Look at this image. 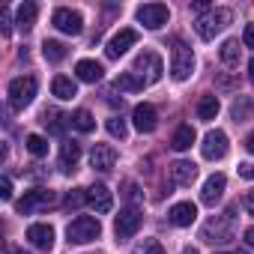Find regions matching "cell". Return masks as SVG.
Here are the masks:
<instances>
[{
    "instance_id": "9",
    "label": "cell",
    "mask_w": 254,
    "mask_h": 254,
    "mask_svg": "<svg viewBox=\"0 0 254 254\" xmlns=\"http://www.w3.org/2000/svg\"><path fill=\"white\" fill-rule=\"evenodd\" d=\"M51 24H54L60 33H66V36H78V33L84 30V18H81V12H75V9H69V6L54 9Z\"/></svg>"
},
{
    "instance_id": "30",
    "label": "cell",
    "mask_w": 254,
    "mask_h": 254,
    "mask_svg": "<svg viewBox=\"0 0 254 254\" xmlns=\"http://www.w3.org/2000/svg\"><path fill=\"white\" fill-rule=\"evenodd\" d=\"M63 120H66V117H63V114H60V111H54V108H51V111H45V114H42V123H45V126H48V129H51V132H57V135H60V132H63V129H66V123H63Z\"/></svg>"
},
{
    "instance_id": "17",
    "label": "cell",
    "mask_w": 254,
    "mask_h": 254,
    "mask_svg": "<svg viewBox=\"0 0 254 254\" xmlns=\"http://www.w3.org/2000/svg\"><path fill=\"white\" fill-rule=\"evenodd\" d=\"M224 186H227V180H224V174H212L206 183H203V191H200V200L206 203V206H215L218 200H221V194H224Z\"/></svg>"
},
{
    "instance_id": "43",
    "label": "cell",
    "mask_w": 254,
    "mask_h": 254,
    "mask_svg": "<svg viewBox=\"0 0 254 254\" xmlns=\"http://www.w3.org/2000/svg\"><path fill=\"white\" fill-rule=\"evenodd\" d=\"M248 78H251V81H254V57H251V60H248Z\"/></svg>"
},
{
    "instance_id": "37",
    "label": "cell",
    "mask_w": 254,
    "mask_h": 254,
    "mask_svg": "<svg viewBox=\"0 0 254 254\" xmlns=\"http://www.w3.org/2000/svg\"><path fill=\"white\" fill-rule=\"evenodd\" d=\"M242 42H245V48H254V24H245V33H242Z\"/></svg>"
},
{
    "instance_id": "16",
    "label": "cell",
    "mask_w": 254,
    "mask_h": 254,
    "mask_svg": "<svg viewBox=\"0 0 254 254\" xmlns=\"http://www.w3.org/2000/svg\"><path fill=\"white\" fill-rule=\"evenodd\" d=\"M194 218H197V206H194L191 200L174 203V206H171V212H168V221H171L174 227H189Z\"/></svg>"
},
{
    "instance_id": "21",
    "label": "cell",
    "mask_w": 254,
    "mask_h": 254,
    "mask_svg": "<svg viewBox=\"0 0 254 254\" xmlns=\"http://www.w3.org/2000/svg\"><path fill=\"white\" fill-rule=\"evenodd\" d=\"M78 159H81V144H75V141H66L63 147H60V171H75V165H78Z\"/></svg>"
},
{
    "instance_id": "8",
    "label": "cell",
    "mask_w": 254,
    "mask_h": 254,
    "mask_svg": "<svg viewBox=\"0 0 254 254\" xmlns=\"http://www.w3.org/2000/svg\"><path fill=\"white\" fill-rule=\"evenodd\" d=\"M135 18H138L147 30H159V27H165V24H168L171 12H168V6H165V3H144V6H138Z\"/></svg>"
},
{
    "instance_id": "35",
    "label": "cell",
    "mask_w": 254,
    "mask_h": 254,
    "mask_svg": "<svg viewBox=\"0 0 254 254\" xmlns=\"http://www.w3.org/2000/svg\"><path fill=\"white\" fill-rule=\"evenodd\" d=\"M9 27H12V12L3 9L0 12V30H3V36H9Z\"/></svg>"
},
{
    "instance_id": "14",
    "label": "cell",
    "mask_w": 254,
    "mask_h": 254,
    "mask_svg": "<svg viewBox=\"0 0 254 254\" xmlns=\"http://www.w3.org/2000/svg\"><path fill=\"white\" fill-rule=\"evenodd\" d=\"M132 123H135V129L138 132H153L156 126H159V114H156V108L153 105H138L135 111H132Z\"/></svg>"
},
{
    "instance_id": "41",
    "label": "cell",
    "mask_w": 254,
    "mask_h": 254,
    "mask_svg": "<svg viewBox=\"0 0 254 254\" xmlns=\"http://www.w3.org/2000/svg\"><path fill=\"white\" fill-rule=\"evenodd\" d=\"M245 150H248V153H251V156H254V132H251V135H248V138H245Z\"/></svg>"
},
{
    "instance_id": "2",
    "label": "cell",
    "mask_w": 254,
    "mask_h": 254,
    "mask_svg": "<svg viewBox=\"0 0 254 254\" xmlns=\"http://www.w3.org/2000/svg\"><path fill=\"white\" fill-rule=\"evenodd\" d=\"M66 236H69V242L87 245V242H96V239L102 236V224H99V218H93V215H78V218L66 227Z\"/></svg>"
},
{
    "instance_id": "25",
    "label": "cell",
    "mask_w": 254,
    "mask_h": 254,
    "mask_svg": "<svg viewBox=\"0 0 254 254\" xmlns=\"http://www.w3.org/2000/svg\"><path fill=\"white\" fill-rule=\"evenodd\" d=\"M191 144H194V129H191V126H180V129L174 132V138H171V147L177 153H186Z\"/></svg>"
},
{
    "instance_id": "42",
    "label": "cell",
    "mask_w": 254,
    "mask_h": 254,
    "mask_svg": "<svg viewBox=\"0 0 254 254\" xmlns=\"http://www.w3.org/2000/svg\"><path fill=\"white\" fill-rule=\"evenodd\" d=\"M245 242H248V248H254V227L245 230Z\"/></svg>"
},
{
    "instance_id": "11",
    "label": "cell",
    "mask_w": 254,
    "mask_h": 254,
    "mask_svg": "<svg viewBox=\"0 0 254 254\" xmlns=\"http://www.w3.org/2000/svg\"><path fill=\"white\" fill-rule=\"evenodd\" d=\"M138 42V30H132V27H123L120 33H114L111 39H108V45H105V54L111 57V60H120L126 51H129L132 45Z\"/></svg>"
},
{
    "instance_id": "19",
    "label": "cell",
    "mask_w": 254,
    "mask_h": 254,
    "mask_svg": "<svg viewBox=\"0 0 254 254\" xmlns=\"http://www.w3.org/2000/svg\"><path fill=\"white\" fill-rule=\"evenodd\" d=\"M194 177H197V165L183 162V159L171 165V183H177V186H191Z\"/></svg>"
},
{
    "instance_id": "26",
    "label": "cell",
    "mask_w": 254,
    "mask_h": 254,
    "mask_svg": "<svg viewBox=\"0 0 254 254\" xmlns=\"http://www.w3.org/2000/svg\"><path fill=\"white\" fill-rule=\"evenodd\" d=\"M42 54H45L48 63H60V60H66L69 48H66L63 42H57V39H45V42H42Z\"/></svg>"
},
{
    "instance_id": "45",
    "label": "cell",
    "mask_w": 254,
    "mask_h": 254,
    "mask_svg": "<svg viewBox=\"0 0 254 254\" xmlns=\"http://www.w3.org/2000/svg\"><path fill=\"white\" fill-rule=\"evenodd\" d=\"M183 254H197V251H194V248H186V251H183Z\"/></svg>"
},
{
    "instance_id": "10",
    "label": "cell",
    "mask_w": 254,
    "mask_h": 254,
    "mask_svg": "<svg viewBox=\"0 0 254 254\" xmlns=\"http://www.w3.org/2000/svg\"><path fill=\"white\" fill-rule=\"evenodd\" d=\"M141 212L135 209V206H129V209H120V215L114 218V233H117V239H129V236H135L138 230H141Z\"/></svg>"
},
{
    "instance_id": "12",
    "label": "cell",
    "mask_w": 254,
    "mask_h": 254,
    "mask_svg": "<svg viewBox=\"0 0 254 254\" xmlns=\"http://www.w3.org/2000/svg\"><path fill=\"white\" fill-rule=\"evenodd\" d=\"M200 153H203L206 162H218V159H224V156H227V135L218 132V129L206 132V138H203V144H200Z\"/></svg>"
},
{
    "instance_id": "44",
    "label": "cell",
    "mask_w": 254,
    "mask_h": 254,
    "mask_svg": "<svg viewBox=\"0 0 254 254\" xmlns=\"http://www.w3.org/2000/svg\"><path fill=\"white\" fill-rule=\"evenodd\" d=\"M6 254H27V251H18V248H6Z\"/></svg>"
},
{
    "instance_id": "6",
    "label": "cell",
    "mask_w": 254,
    "mask_h": 254,
    "mask_svg": "<svg viewBox=\"0 0 254 254\" xmlns=\"http://www.w3.org/2000/svg\"><path fill=\"white\" fill-rule=\"evenodd\" d=\"M57 203V194L51 191V189H33V191H27L18 203H15V209L21 212V215H30V212H42V209H48V206H54Z\"/></svg>"
},
{
    "instance_id": "24",
    "label": "cell",
    "mask_w": 254,
    "mask_h": 254,
    "mask_svg": "<svg viewBox=\"0 0 254 254\" xmlns=\"http://www.w3.org/2000/svg\"><path fill=\"white\" fill-rule=\"evenodd\" d=\"M218 96H212V93H206V96H200L197 99V117L200 120H215L218 117Z\"/></svg>"
},
{
    "instance_id": "22",
    "label": "cell",
    "mask_w": 254,
    "mask_h": 254,
    "mask_svg": "<svg viewBox=\"0 0 254 254\" xmlns=\"http://www.w3.org/2000/svg\"><path fill=\"white\" fill-rule=\"evenodd\" d=\"M51 93L57 96V99H72V96H78V87H75V81L72 78H66V75H57L54 81H51Z\"/></svg>"
},
{
    "instance_id": "36",
    "label": "cell",
    "mask_w": 254,
    "mask_h": 254,
    "mask_svg": "<svg viewBox=\"0 0 254 254\" xmlns=\"http://www.w3.org/2000/svg\"><path fill=\"white\" fill-rule=\"evenodd\" d=\"M0 197H3V200H12V180H9V177L0 180Z\"/></svg>"
},
{
    "instance_id": "31",
    "label": "cell",
    "mask_w": 254,
    "mask_h": 254,
    "mask_svg": "<svg viewBox=\"0 0 254 254\" xmlns=\"http://www.w3.org/2000/svg\"><path fill=\"white\" fill-rule=\"evenodd\" d=\"M27 153L36 156V159H42V156L48 153V141H45L42 135H27Z\"/></svg>"
},
{
    "instance_id": "32",
    "label": "cell",
    "mask_w": 254,
    "mask_h": 254,
    "mask_svg": "<svg viewBox=\"0 0 254 254\" xmlns=\"http://www.w3.org/2000/svg\"><path fill=\"white\" fill-rule=\"evenodd\" d=\"M132 254H165V248H162V242L159 239H144V242H138L135 245V251Z\"/></svg>"
},
{
    "instance_id": "28",
    "label": "cell",
    "mask_w": 254,
    "mask_h": 254,
    "mask_svg": "<svg viewBox=\"0 0 254 254\" xmlns=\"http://www.w3.org/2000/svg\"><path fill=\"white\" fill-rule=\"evenodd\" d=\"M117 87L126 90V93H138V90L147 87V81H144L141 75H135V72H123V75L117 78Z\"/></svg>"
},
{
    "instance_id": "18",
    "label": "cell",
    "mask_w": 254,
    "mask_h": 254,
    "mask_svg": "<svg viewBox=\"0 0 254 254\" xmlns=\"http://www.w3.org/2000/svg\"><path fill=\"white\" fill-rule=\"evenodd\" d=\"M87 203L96 209V212H111L114 209V194L108 191V186H93V189H87Z\"/></svg>"
},
{
    "instance_id": "4",
    "label": "cell",
    "mask_w": 254,
    "mask_h": 254,
    "mask_svg": "<svg viewBox=\"0 0 254 254\" xmlns=\"http://www.w3.org/2000/svg\"><path fill=\"white\" fill-rule=\"evenodd\" d=\"M191 72H194V54L183 39H177L174 42V57H171V75H174V81H189Z\"/></svg>"
},
{
    "instance_id": "5",
    "label": "cell",
    "mask_w": 254,
    "mask_h": 254,
    "mask_svg": "<svg viewBox=\"0 0 254 254\" xmlns=\"http://www.w3.org/2000/svg\"><path fill=\"white\" fill-rule=\"evenodd\" d=\"M230 233H233V209H227L224 215L209 218L203 224V230H200V239L203 242H227Z\"/></svg>"
},
{
    "instance_id": "13",
    "label": "cell",
    "mask_w": 254,
    "mask_h": 254,
    "mask_svg": "<svg viewBox=\"0 0 254 254\" xmlns=\"http://www.w3.org/2000/svg\"><path fill=\"white\" fill-rule=\"evenodd\" d=\"M27 239H30L33 248L51 251V248H54V227H51V224H30V227H27Z\"/></svg>"
},
{
    "instance_id": "1",
    "label": "cell",
    "mask_w": 254,
    "mask_h": 254,
    "mask_svg": "<svg viewBox=\"0 0 254 254\" xmlns=\"http://www.w3.org/2000/svg\"><path fill=\"white\" fill-rule=\"evenodd\" d=\"M230 18H233V12H230V9H224V6L206 9V12L197 18V24H194V27H197V36H200V39H206V42H209V39H215V36L230 24Z\"/></svg>"
},
{
    "instance_id": "33",
    "label": "cell",
    "mask_w": 254,
    "mask_h": 254,
    "mask_svg": "<svg viewBox=\"0 0 254 254\" xmlns=\"http://www.w3.org/2000/svg\"><path fill=\"white\" fill-rule=\"evenodd\" d=\"M108 132H111L114 138H120V141H123V138H126V132H129V129H126V120H123V117H111V120H108Z\"/></svg>"
},
{
    "instance_id": "40",
    "label": "cell",
    "mask_w": 254,
    "mask_h": 254,
    "mask_svg": "<svg viewBox=\"0 0 254 254\" xmlns=\"http://www.w3.org/2000/svg\"><path fill=\"white\" fill-rule=\"evenodd\" d=\"M245 209H248V215H254V191L245 194Z\"/></svg>"
},
{
    "instance_id": "20",
    "label": "cell",
    "mask_w": 254,
    "mask_h": 254,
    "mask_svg": "<svg viewBox=\"0 0 254 254\" xmlns=\"http://www.w3.org/2000/svg\"><path fill=\"white\" fill-rule=\"evenodd\" d=\"M102 66L96 63V60H78V66H75V75H78V81H84V84H96V81H102Z\"/></svg>"
},
{
    "instance_id": "46",
    "label": "cell",
    "mask_w": 254,
    "mask_h": 254,
    "mask_svg": "<svg viewBox=\"0 0 254 254\" xmlns=\"http://www.w3.org/2000/svg\"><path fill=\"white\" fill-rule=\"evenodd\" d=\"M221 254H227V251H221Z\"/></svg>"
},
{
    "instance_id": "23",
    "label": "cell",
    "mask_w": 254,
    "mask_h": 254,
    "mask_svg": "<svg viewBox=\"0 0 254 254\" xmlns=\"http://www.w3.org/2000/svg\"><path fill=\"white\" fill-rule=\"evenodd\" d=\"M36 12H39V9H36V3L24 0V3L15 9V21H18V27H21V30H30V27L36 24Z\"/></svg>"
},
{
    "instance_id": "29",
    "label": "cell",
    "mask_w": 254,
    "mask_h": 254,
    "mask_svg": "<svg viewBox=\"0 0 254 254\" xmlns=\"http://www.w3.org/2000/svg\"><path fill=\"white\" fill-rule=\"evenodd\" d=\"M221 63H224V66H236V63H239V42H236V39H227V42L221 45Z\"/></svg>"
},
{
    "instance_id": "38",
    "label": "cell",
    "mask_w": 254,
    "mask_h": 254,
    "mask_svg": "<svg viewBox=\"0 0 254 254\" xmlns=\"http://www.w3.org/2000/svg\"><path fill=\"white\" fill-rule=\"evenodd\" d=\"M239 177H245V180H254V165H239Z\"/></svg>"
},
{
    "instance_id": "7",
    "label": "cell",
    "mask_w": 254,
    "mask_h": 254,
    "mask_svg": "<svg viewBox=\"0 0 254 254\" xmlns=\"http://www.w3.org/2000/svg\"><path fill=\"white\" fill-rule=\"evenodd\" d=\"M135 75H141L147 84H156L159 78H162V72H165V66H162V60H159V54L156 51H141L138 57H135V69H132Z\"/></svg>"
},
{
    "instance_id": "3",
    "label": "cell",
    "mask_w": 254,
    "mask_h": 254,
    "mask_svg": "<svg viewBox=\"0 0 254 254\" xmlns=\"http://www.w3.org/2000/svg\"><path fill=\"white\" fill-rule=\"evenodd\" d=\"M36 96V78L33 75H21V78H12L9 81V108L12 111H21L33 102Z\"/></svg>"
},
{
    "instance_id": "27",
    "label": "cell",
    "mask_w": 254,
    "mask_h": 254,
    "mask_svg": "<svg viewBox=\"0 0 254 254\" xmlns=\"http://www.w3.org/2000/svg\"><path fill=\"white\" fill-rule=\"evenodd\" d=\"M69 123L75 126V129H78V132H84V135L96 129V120H93V114H90L87 108H78V111H75V114L69 117Z\"/></svg>"
},
{
    "instance_id": "39",
    "label": "cell",
    "mask_w": 254,
    "mask_h": 254,
    "mask_svg": "<svg viewBox=\"0 0 254 254\" xmlns=\"http://www.w3.org/2000/svg\"><path fill=\"white\" fill-rule=\"evenodd\" d=\"M129 200H132V203H141V194H138V186H132V183H129Z\"/></svg>"
},
{
    "instance_id": "34",
    "label": "cell",
    "mask_w": 254,
    "mask_h": 254,
    "mask_svg": "<svg viewBox=\"0 0 254 254\" xmlns=\"http://www.w3.org/2000/svg\"><path fill=\"white\" fill-rule=\"evenodd\" d=\"M87 203V189H72L66 194V206H84Z\"/></svg>"
},
{
    "instance_id": "15",
    "label": "cell",
    "mask_w": 254,
    "mask_h": 254,
    "mask_svg": "<svg viewBox=\"0 0 254 254\" xmlns=\"http://www.w3.org/2000/svg\"><path fill=\"white\" fill-rule=\"evenodd\" d=\"M90 165H93L96 171L108 174V171L117 165V150H114V147H108V144H96V147H93V153H90Z\"/></svg>"
}]
</instances>
